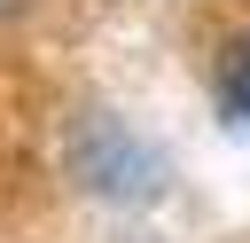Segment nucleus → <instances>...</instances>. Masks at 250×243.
<instances>
[{"mask_svg": "<svg viewBox=\"0 0 250 243\" xmlns=\"http://www.w3.org/2000/svg\"><path fill=\"white\" fill-rule=\"evenodd\" d=\"M219 102H227V118L250 125V31H234L219 47Z\"/></svg>", "mask_w": 250, "mask_h": 243, "instance_id": "f257e3e1", "label": "nucleus"}, {"mask_svg": "<svg viewBox=\"0 0 250 243\" xmlns=\"http://www.w3.org/2000/svg\"><path fill=\"white\" fill-rule=\"evenodd\" d=\"M8 8H16V0H0V16H8Z\"/></svg>", "mask_w": 250, "mask_h": 243, "instance_id": "f03ea898", "label": "nucleus"}]
</instances>
